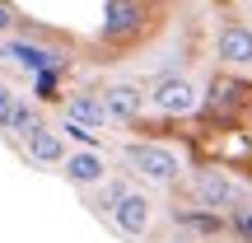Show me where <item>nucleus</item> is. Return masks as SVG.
Masks as SVG:
<instances>
[{
	"label": "nucleus",
	"mask_w": 252,
	"mask_h": 243,
	"mask_svg": "<svg viewBox=\"0 0 252 243\" xmlns=\"http://www.w3.org/2000/svg\"><path fill=\"white\" fill-rule=\"evenodd\" d=\"M145 19H150L145 0H108V9H103V37L108 42H126V37H135L145 28Z\"/></svg>",
	"instance_id": "20e7f679"
},
{
	"label": "nucleus",
	"mask_w": 252,
	"mask_h": 243,
	"mask_svg": "<svg viewBox=\"0 0 252 243\" xmlns=\"http://www.w3.org/2000/svg\"><path fill=\"white\" fill-rule=\"evenodd\" d=\"M9 24H14V9H9V5H5V0H0V33H5V28H9Z\"/></svg>",
	"instance_id": "f3484780"
},
{
	"label": "nucleus",
	"mask_w": 252,
	"mask_h": 243,
	"mask_svg": "<svg viewBox=\"0 0 252 243\" xmlns=\"http://www.w3.org/2000/svg\"><path fill=\"white\" fill-rule=\"evenodd\" d=\"M178 225H187V229H201V234H220L224 229V215H215V210H178Z\"/></svg>",
	"instance_id": "ddd939ff"
},
{
	"label": "nucleus",
	"mask_w": 252,
	"mask_h": 243,
	"mask_svg": "<svg viewBox=\"0 0 252 243\" xmlns=\"http://www.w3.org/2000/svg\"><path fill=\"white\" fill-rule=\"evenodd\" d=\"M28 126H37V112H33V103L14 99L5 112H0V131H19V136H24Z\"/></svg>",
	"instance_id": "f8f14e48"
},
{
	"label": "nucleus",
	"mask_w": 252,
	"mask_h": 243,
	"mask_svg": "<svg viewBox=\"0 0 252 243\" xmlns=\"http://www.w3.org/2000/svg\"><path fill=\"white\" fill-rule=\"evenodd\" d=\"M215 56L229 70H248L252 66V28L248 24H224L215 37Z\"/></svg>",
	"instance_id": "39448f33"
},
{
	"label": "nucleus",
	"mask_w": 252,
	"mask_h": 243,
	"mask_svg": "<svg viewBox=\"0 0 252 243\" xmlns=\"http://www.w3.org/2000/svg\"><path fill=\"white\" fill-rule=\"evenodd\" d=\"M98 99H103V108H108V122H135L140 108H145V94L135 89V84H108Z\"/></svg>",
	"instance_id": "6e6552de"
},
{
	"label": "nucleus",
	"mask_w": 252,
	"mask_h": 243,
	"mask_svg": "<svg viewBox=\"0 0 252 243\" xmlns=\"http://www.w3.org/2000/svg\"><path fill=\"white\" fill-rule=\"evenodd\" d=\"M126 192H131L126 182H108V187H103V201H98V206H103V210H112V206H117V201L126 197Z\"/></svg>",
	"instance_id": "dca6fc26"
},
{
	"label": "nucleus",
	"mask_w": 252,
	"mask_h": 243,
	"mask_svg": "<svg viewBox=\"0 0 252 243\" xmlns=\"http://www.w3.org/2000/svg\"><path fill=\"white\" fill-rule=\"evenodd\" d=\"M61 136H70V140H80V145H98V131H94V126H84V122H75V117H65L61 122Z\"/></svg>",
	"instance_id": "4468645a"
},
{
	"label": "nucleus",
	"mask_w": 252,
	"mask_h": 243,
	"mask_svg": "<svg viewBox=\"0 0 252 243\" xmlns=\"http://www.w3.org/2000/svg\"><path fill=\"white\" fill-rule=\"evenodd\" d=\"M65 117H75V122L98 131V126L108 122V108H103V99H94V94H75V99L65 103Z\"/></svg>",
	"instance_id": "9b49d317"
},
{
	"label": "nucleus",
	"mask_w": 252,
	"mask_h": 243,
	"mask_svg": "<svg viewBox=\"0 0 252 243\" xmlns=\"http://www.w3.org/2000/svg\"><path fill=\"white\" fill-rule=\"evenodd\" d=\"M65 178L75 187H98L108 178V164H103L98 150H75V154H65Z\"/></svg>",
	"instance_id": "1a4fd4ad"
},
{
	"label": "nucleus",
	"mask_w": 252,
	"mask_h": 243,
	"mask_svg": "<svg viewBox=\"0 0 252 243\" xmlns=\"http://www.w3.org/2000/svg\"><path fill=\"white\" fill-rule=\"evenodd\" d=\"M5 56H9L14 66H24L28 75H37V70H56V66H61L52 52H47V47H33V42H9Z\"/></svg>",
	"instance_id": "9d476101"
},
{
	"label": "nucleus",
	"mask_w": 252,
	"mask_h": 243,
	"mask_svg": "<svg viewBox=\"0 0 252 243\" xmlns=\"http://www.w3.org/2000/svg\"><path fill=\"white\" fill-rule=\"evenodd\" d=\"M229 225H234V234L243 239V243H252V206H238V210H234V220H229Z\"/></svg>",
	"instance_id": "2eb2a0df"
},
{
	"label": "nucleus",
	"mask_w": 252,
	"mask_h": 243,
	"mask_svg": "<svg viewBox=\"0 0 252 243\" xmlns=\"http://www.w3.org/2000/svg\"><path fill=\"white\" fill-rule=\"evenodd\" d=\"M126 169H135L140 178L159 182V187H173V182L182 178V159L168 150V145H159V140H135V145H126Z\"/></svg>",
	"instance_id": "f257e3e1"
},
{
	"label": "nucleus",
	"mask_w": 252,
	"mask_h": 243,
	"mask_svg": "<svg viewBox=\"0 0 252 243\" xmlns=\"http://www.w3.org/2000/svg\"><path fill=\"white\" fill-rule=\"evenodd\" d=\"M24 150H28V159H33V164H65V136L37 122V126H28V131H24Z\"/></svg>",
	"instance_id": "423d86ee"
},
{
	"label": "nucleus",
	"mask_w": 252,
	"mask_h": 243,
	"mask_svg": "<svg viewBox=\"0 0 252 243\" xmlns=\"http://www.w3.org/2000/svg\"><path fill=\"white\" fill-rule=\"evenodd\" d=\"M150 103L163 117H191V112L201 108V89L187 75H159V80L150 84Z\"/></svg>",
	"instance_id": "f03ea898"
},
{
	"label": "nucleus",
	"mask_w": 252,
	"mask_h": 243,
	"mask_svg": "<svg viewBox=\"0 0 252 243\" xmlns=\"http://www.w3.org/2000/svg\"><path fill=\"white\" fill-rule=\"evenodd\" d=\"M108 215H112V225H117L122 234H145L150 220H154V206H150V197H140V192H126Z\"/></svg>",
	"instance_id": "0eeeda50"
},
{
	"label": "nucleus",
	"mask_w": 252,
	"mask_h": 243,
	"mask_svg": "<svg viewBox=\"0 0 252 243\" xmlns=\"http://www.w3.org/2000/svg\"><path fill=\"white\" fill-rule=\"evenodd\" d=\"M9 103H14V94H9V84H0V112H5Z\"/></svg>",
	"instance_id": "a211bd4d"
},
{
	"label": "nucleus",
	"mask_w": 252,
	"mask_h": 243,
	"mask_svg": "<svg viewBox=\"0 0 252 243\" xmlns=\"http://www.w3.org/2000/svg\"><path fill=\"white\" fill-rule=\"evenodd\" d=\"M191 192H196V201L206 210H215V215H224V210H238V182L229 178L224 169H201L196 178H191Z\"/></svg>",
	"instance_id": "7ed1b4c3"
}]
</instances>
